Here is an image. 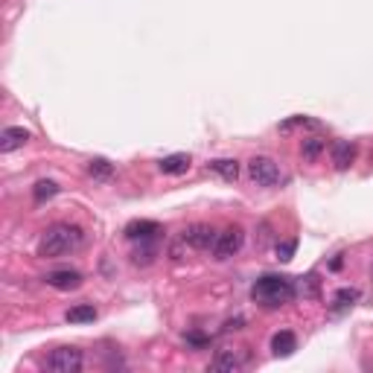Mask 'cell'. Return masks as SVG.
Returning a JSON list of instances; mask_svg holds the SVG:
<instances>
[{"label": "cell", "mask_w": 373, "mask_h": 373, "mask_svg": "<svg viewBox=\"0 0 373 373\" xmlns=\"http://www.w3.org/2000/svg\"><path fill=\"white\" fill-rule=\"evenodd\" d=\"M297 292L304 295V297H309V300H315L318 295H321V280H318V274H307V277H300Z\"/></svg>", "instance_id": "cell-19"}, {"label": "cell", "mask_w": 373, "mask_h": 373, "mask_svg": "<svg viewBox=\"0 0 373 373\" xmlns=\"http://www.w3.org/2000/svg\"><path fill=\"white\" fill-rule=\"evenodd\" d=\"M187 344L199 350V347H207L210 339H207V335H202V332H187Z\"/></svg>", "instance_id": "cell-24"}, {"label": "cell", "mask_w": 373, "mask_h": 373, "mask_svg": "<svg viewBox=\"0 0 373 373\" xmlns=\"http://www.w3.org/2000/svg\"><path fill=\"white\" fill-rule=\"evenodd\" d=\"M242 245H245V230L242 227H225L222 234L216 237V245H213V257H216L219 262L222 260H230V257H237L242 251Z\"/></svg>", "instance_id": "cell-5"}, {"label": "cell", "mask_w": 373, "mask_h": 373, "mask_svg": "<svg viewBox=\"0 0 373 373\" xmlns=\"http://www.w3.org/2000/svg\"><path fill=\"white\" fill-rule=\"evenodd\" d=\"M27 140H29V132H27L24 126H9V129L0 132V152L9 155V152H15V149H21Z\"/></svg>", "instance_id": "cell-10"}, {"label": "cell", "mask_w": 373, "mask_h": 373, "mask_svg": "<svg viewBox=\"0 0 373 373\" xmlns=\"http://www.w3.org/2000/svg\"><path fill=\"white\" fill-rule=\"evenodd\" d=\"M56 192H59V184H56V181H38V184L32 187V199L41 204V202L52 199V195H56Z\"/></svg>", "instance_id": "cell-20"}, {"label": "cell", "mask_w": 373, "mask_h": 373, "mask_svg": "<svg viewBox=\"0 0 373 373\" xmlns=\"http://www.w3.org/2000/svg\"><path fill=\"white\" fill-rule=\"evenodd\" d=\"M44 280H47V286L59 289V292H73V289H79V286H82V274H79V272H73V269L50 272Z\"/></svg>", "instance_id": "cell-7"}, {"label": "cell", "mask_w": 373, "mask_h": 373, "mask_svg": "<svg viewBox=\"0 0 373 373\" xmlns=\"http://www.w3.org/2000/svg\"><path fill=\"white\" fill-rule=\"evenodd\" d=\"M216 230H213L210 225H190L184 234H181V242L184 245H190V248H195V251H213V245H216Z\"/></svg>", "instance_id": "cell-6"}, {"label": "cell", "mask_w": 373, "mask_h": 373, "mask_svg": "<svg viewBox=\"0 0 373 373\" xmlns=\"http://www.w3.org/2000/svg\"><path fill=\"white\" fill-rule=\"evenodd\" d=\"M207 169H210V172H216V175H222V178L230 181V184H234V181L239 178V164L234 161V157H219V161H210Z\"/></svg>", "instance_id": "cell-13"}, {"label": "cell", "mask_w": 373, "mask_h": 373, "mask_svg": "<svg viewBox=\"0 0 373 373\" xmlns=\"http://www.w3.org/2000/svg\"><path fill=\"white\" fill-rule=\"evenodd\" d=\"M295 350H297V339H295V332H289V330L274 332V339H272V353H274L277 359H289Z\"/></svg>", "instance_id": "cell-11"}, {"label": "cell", "mask_w": 373, "mask_h": 373, "mask_svg": "<svg viewBox=\"0 0 373 373\" xmlns=\"http://www.w3.org/2000/svg\"><path fill=\"white\" fill-rule=\"evenodd\" d=\"M242 324H245L242 318H234V321H227V324H225V330H227V332H230V330H242Z\"/></svg>", "instance_id": "cell-25"}, {"label": "cell", "mask_w": 373, "mask_h": 373, "mask_svg": "<svg viewBox=\"0 0 373 373\" xmlns=\"http://www.w3.org/2000/svg\"><path fill=\"white\" fill-rule=\"evenodd\" d=\"M85 242V234L76 225H52L47 227L41 239H38V257L41 260H56V257H67L79 251Z\"/></svg>", "instance_id": "cell-1"}, {"label": "cell", "mask_w": 373, "mask_h": 373, "mask_svg": "<svg viewBox=\"0 0 373 373\" xmlns=\"http://www.w3.org/2000/svg\"><path fill=\"white\" fill-rule=\"evenodd\" d=\"M300 126H304V129H318V122L309 120V117H292V120L283 122L280 132H292V129H300Z\"/></svg>", "instance_id": "cell-22"}, {"label": "cell", "mask_w": 373, "mask_h": 373, "mask_svg": "<svg viewBox=\"0 0 373 373\" xmlns=\"http://www.w3.org/2000/svg\"><path fill=\"white\" fill-rule=\"evenodd\" d=\"M161 237V225L152 219H134L126 225V239L137 242V239H157Z\"/></svg>", "instance_id": "cell-8"}, {"label": "cell", "mask_w": 373, "mask_h": 373, "mask_svg": "<svg viewBox=\"0 0 373 373\" xmlns=\"http://www.w3.org/2000/svg\"><path fill=\"white\" fill-rule=\"evenodd\" d=\"M82 362H85V356H82L79 347H56L47 356L44 367L52 370V373H79Z\"/></svg>", "instance_id": "cell-4"}, {"label": "cell", "mask_w": 373, "mask_h": 373, "mask_svg": "<svg viewBox=\"0 0 373 373\" xmlns=\"http://www.w3.org/2000/svg\"><path fill=\"white\" fill-rule=\"evenodd\" d=\"M64 318H67V324H91V321H97V307L94 304H79L73 309H67Z\"/></svg>", "instance_id": "cell-14"}, {"label": "cell", "mask_w": 373, "mask_h": 373, "mask_svg": "<svg viewBox=\"0 0 373 373\" xmlns=\"http://www.w3.org/2000/svg\"><path fill=\"white\" fill-rule=\"evenodd\" d=\"M324 140L321 137H309V140H304V146H300V152H304V157H309V161H315L318 155L324 152Z\"/></svg>", "instance_id": "cell-21"}, {"label": "cell", "mask_w": 373, "mask_h": 373, "mask_svg": "<svg viewBox=\"0 0 373 373\" xmlns=\"http://www.w3.org/2000/svg\"><path fill=\"white\" fill-rule=\"evenodd\" d=\"M295 251H297V239H286V242H277V260L289 262V260L295 257Z\"/></svg>", "instance_id": "cell-23"}, {"label": "cell", "mask_w": 373, "mask_h": 373, "mask_svg": "<svg viewBox=\"0 0 373 373\" xmlns=\"http://www.w3.org/2000/svg\"><path fill=\"white\" fill-rule=\"evenodd\" d=\"M330 157H332V167L335 169H347L356 161V143H350V140H335L330 146Z\"/></svg>", "instance_id": "cell-9"}, {"label": "cell", "mask_w": 373, "mask_h": 373, "mask_svg": "<svg viewBox=\"0 0 373 373\" xmlns=\"http://www.w3.org/2000/svg\"><path fill=\"white\" fill-rule=\"evenodd\" d=\"M155 257H157V239H140V248H134L132 262L134 265H149V262H155Z\"/></svg>", "instance_id": "cell-16"}, {"label": "cell", "mask_w": 373, "mask_h": 373, "mask_svg": "<svg viewBox=\"0 0 373 373\" xmlns=\"http://www.w3.org/2000/svg\"><path fill=\"white\" fill-rule=\"evenodd\" d=\"M295 295H297L295 280L292 277H280V274H262L251 286V297L265 309H277L283 304H289Z\"/></svg>", "instance_id": "cell-2"}, {"label": "cell", "mask_w": 373, "mask_h": 373, "mask_svg": "<svg viewBox=\"0 0 373 373\" xmlns=\"http://www.w3.org/2000/svg\"><path fill=\"white\" fill-rule=\"evenodd\" d=\"M157 169H161L164 175H181V172H187L190 169V155H169V157H164L161 164H157Z\"/></svg>", "instance_id": "cell-15"}, {"label": "cell", "mask_w": 373, "mask_h": 373, "mask_svg": "<svg viewBox=\"0 0 373 373\" xmlns=\"http://www.w3.org/2000/svg\"><path fill=\"white\" fill-rule=\"evenodd\" d=\"M359 297H362V292H359L356 286H344V289H339V292L332 295V309H335V312H339V309H350Z\"/></svg>", "instance_id": "cell-17"}, {"label": "cell", "mask_w": 373, "mask_h": 373, "mask_svg": "<svg viewBox=\"0 0 373 373\" xmlns=\"http://www.w3.org/2000/svg\"><path fill=\"white\" fill-rule=\"evenodd\" d=\"M87 175H91L94 181H111L114 164H111V161H105V157H94V161L87 164Z\"/></svg>", "instance_id": "cell-18"}, {"label": "cell", "mask_w": 373, "mask_h": 373, "mask_svg": "<svg viewBox=\"0 0 373 373\" xmlns=\"http://www.w3.org/2000/svg\"><path fill=\"white\" fill-rule=\"evenodd\" d=\"M239 367H242V362H239V356H237L234 350H219L216 359L210 362L207 370H213V373H234V370H239Z\"/></svg>", "instance_id": "cell-12"}, {"label": "cell", "mask_w": 373, "mask_h": 373, "mask_svg": "<svg viewBox=\"0 0 373 373\" xmlns=\"http://www.w3.org/2000/svg\"><path fill=\"white\" fill-rule=\"evenodd\" d=\"M248 175H251V181L260 187H277L283 181L277 161H272V157H265V155H257L248 161Z\"/></svg>", "instance_id": "cell-3"}]
</instances>
